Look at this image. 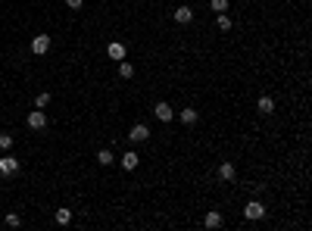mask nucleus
<instances>
[{
  "instance_id": "a211bd4d",
  "label": "nucleus",
  "mask_w": 312,
  "mask_h": 231,
  "mask_svg": "<svg viewBox=\"0 0 312 231\" xmlns=\"http://www.w3.org/2000/svg\"><path fill=\"white\" fill-rule=\"evenodd\" d=\"M209 10H216V13H225V10H228V0H209Z\"/></svg>"
},
{
  "instance_id": "4468645a",
  "label": "nucleus",
  "mask_w": 312,
  "mask_h": 231,
  "mask_svg": "<svg viewBox=\"0 0 312 231\" xmlns=\"http://www.w3.org/2000/svg\"><path fill=\"white\" fill-rule=\"evenodd\" d=\"M97 162H100V166H113V162H116L113 150H109V147H100V150H97Z\"/></svg>"
},
{
  "instance_id": "7ed1b4c3",
  "label": "nucleus",
  "mask_w": 312,
  "mask_h": 231,
  "mask_svg": "<svg viewBox=\"0 0 312 231\" xmlns=\"http://www.w3.org/2000/svg\"><path fill=\"white\" fill-rule=\"evenodd\" d=\"M153 116L159 119V122H166V125H168V122H172V119H175V109L168 106V100H159V103L153 106Z\"/></svg>"
},
{
  "instance_id": "dca6fc26",
  "label": "nucleus",
  "mask_w": 312,
  "mask_h": 231,
  "mask_svg": "<svg viewBox=\"0 0 312 231\" xmlns=\"http://www.w3.org/2000/svg\"><path fill=\"white\" fill-rule=\"evenodd\" d=\"M216 28L218 31H231V19L225 13H216Z\"/></svg>"
},
{
  "instance_id": "6ab92c4d",
  "label": "nucleus",
  "mask_w": 312,
  "mask_h": 231,
  "mask_svg": "<svg viewBox=\"0 0 312 231\" xmlns=\"http://www.w3.org/2000/svg\"><path fill=\"white\" fill-rule=\"evenodd\" d=\"M47 103H50V94H47V91H44V94H38V97H35V106H38V109H44Z\"/></svg>"
},
{
  "instance_id": "f3484780",
  "label": "nucleus",
  "mask_w": 312,
  "mask_h": 231,
  "mask_svg": "<svg viewBox=\"0 0 312 231\" xmlns=\"http://www.w3.org/2000/svg\"><path fill=\"white\" fill-rule=\"evenodd\" d=\"M53 219H56V225H69V222H72V209H56Z\"/></svg>"
},
{
  "instance_id": "9b49d317",
  "label": "nucleus",
  "mask_w": 312,
  "mask_h": 231,
  "mask_svg": "<svg viewBox=\"0 0 312 231\" xmlns=\"http://www.w3.org/2000/svg\"><path fill=\"white\" fill-rule=\"evenodd\" d=\"M256 109H259V113H265V116H272L275 113V100L268 97V94H263V97L256 100Z\"/></svg>"
},
{
  "instance_id": "f03ea898",
  "label": "nucleus",
  "mask_w": 312,
  "mask_h": 231,
  "mask_svg": "<svg viewBox=\"0 0 312 231\" xmlns=\"http://www.w3.org/2000/svg\"><path fill=\"white\" fill-rule=\"evenodd\" d=\"M25 122H28L31 131H41V128H47V113H44V109H31Z\"/></svg>"
},
{
  "instance_id": "412c9836",
  "label": "nucleus",
  "mask_w": 312,
  "mask_h": 231,
  "mask_svg": "<svg viewBox=\"0 0 312 231\" xmlns=\"http://www.w3.org/2000/svg\"><path fill=\"white\" fill-rule=\"evenodd\" d=\"M6 225H10V228H16V225H22V219L16 216V212H10V216H6Z\"/></svg>"
},
{
  "instance_id": "9d476101",
  "label": "nucleus",
  "mask_w": 312,
  "mask_h": 231,
  "mask_svg": "<svg viewBox=\"0 0 312 231\" xmlns=\"http://www.w3.org/2000/svg\"><path fill=\"white\" fill-rule=\"evenodd\" d=\"M138 166H141V156H138L134 150H125V153H122V169H125V172H134Z\"/></svg>"
},
{
  "instance_id": "0eeeda50",
  "label": "nucleus",
  "mask_w": 312,
  "mask_h": 231,
  "mask_svg": "<svg viewBox=\"0 0 312 231\" xmlns=\"http://www.w3.org/2000/svg\"><path fill=\"white\" fill-rule=\"evenodd\" d=\"M16 172H19V159L10 156V153L0 156V175H16Z\"/></svg>"
},
{
  "instance_id": "f8f14e48",
  "label": "nucleus",
  "mask_w": 312,
  "mask_h": 231,
  "mask_svg": "<svg viewBox=\"0 0 312 231\" xmlns=\"http://www.w3.org/2000/svg\"><path fill=\"white\" fill-rule=\"evenodd\" d=\"M222 222H225V219H222V212H218V209H209V212H206V219H203V225H206V228H218Z\"/></svg>"
},
{
  "instance_id": "6e6552de",
  "label": "nucleus",
  "mask_w": 312,
  "mask_h": 231,
  "mask_svg": "<svg viewBox=\"0 0 312 231\" xmlns=\"http://www.w3.org/2000/svg\"><path fill=\"white\" fill-rule=\"evenodd\" d=\"M125 53H128V50H125L122 41H109V44H106V56L116 59V63H119V59H125Z\"/></svg>"
},
{
  "instance_id": "1a4fd4ad",
  "label": "nucleus",
  "mask_w": 312,
  "mask_h": 231,
  "mask_svg": "<svg viewBox=\"0 0 312 231\" xmlns=\"http://www.w3.org/2000/svg\"><path fill=\"white\" fill-rule=\"evenodd\" d=\"M218 178H222V181H234V178H238V169H234L231 159L218 162Z\"/></svg>"
},
{
  "instance_id": "ddd939ff",
  "label": "nucleus",
  "mask_w": 312,
  "mask_h": 231,
  "mask_svg": "<svg viewBox=\"0 0 312 231\" xmlns=\"http://www.w3.org/2000/svg\"><path fill=\"white\" fill-rule=\"evenodd\" d=\"M178 119H181L184 125H193V122H197V119H200V113H197V109H193V106H184L181 113H178Z\"/></svg>"
},
{
  "instance_id": "423d86ee",
  "label": "nucleus",
  "mask_w": 312,
  "mask_h": 231,
  "mask_svg": "<svg viewBox=\"0 0 312 231\" xmlns=\"http://www.w3.org/2000/svg\"><path fill=\"white\" fill-rule=\"evenodd\" d=\"M47 50H50V35H35L31 38V53L35 56H44Z\"/></svg>"
},
{
  "instance_id": "f257e3e1",
  "label": "nucleus",
  "mask_w": 312,
  "mask_h": 231,
  "mask_svg": "<svg viewBox=\"0 0 312 231\" xmlns=\"http://www.w3.org/2000/svg\"><path fill=\"white\" fill-rule=\"evenodd\" d=\"M243 219H250V222L265 219V206L259 200H247V203H243Z\"/></svg>"
},
{
  "instance_id": "aec40b11",
  "label": "nucleus",
  "mask_w": 312,
  "mask_h": 231,
  "mask_svg": "<svg viewBox=\"0 0 312 231\" xmlns=\"http://www.w3.org/2000/svg\"><path fill=\"white\" fill-rule=\"evenodd\" d=\"M13 147V134H0V150H10Z\"/></svg>"
},
{
  "instance_id": "2eb2a0df",
  "label": "nucleus",
  "mask_w": 312,
  "mask_h": 231,
  "mask_svg": "<svg viewBox=\"0 0 312 231\" xmlns=\"http://www.w3.org/2000/svg\"><path fill=\"white\" fill-rule=\"evenodd\" d=\"M119 78H125V81L134 78V66L128 63V59H119Z\"/></svg>"
},
{
  "instance_id": "39448f33",
  "label": "nucleus",
  "mask_w": 312,
  "mask_h": 231,
  "mask_svg": "<svg viewBox=\"0 0 312 231\" xmlns=\"http://www.w3.org/2000/svg\"><path fill=\"white\" fill-rule=\"evenodd\" d=\"M172 19L178 25H191L193 22V6H175L172 10Z\"/></svg>"
},
{
  "instance_id": "20e7f679",
  "label": "nucleus",
  "mask_w": 312,
  "mask_h": 231,
  "mask_svg": "<svg viewBox=\"0 0 312 231\" xmlns=\"http://www.w3.org/2000/svg\"><path fill=\"white\" fill-rule=\"evenodd\" d=\"M128 141H131V144H144V141H150V128H147L144 122L131 125V131H128Z\"/></svg>"
},
{
  "instance_id": "4be33fe9",
  "label": "nucleus",
  "mask_w": 312,
  "mask_h": 231,
  "mask_svg": "<svg viewBox=\"0 0 312 231\" xmlns=\"http://www.w3.org/2000/svg\"><path fill=\"white\" fill-rule=\"evenodd\" d=\"M66 6H69V10H81L84 0H66Z\"/></svg>"
}]
</instances>
